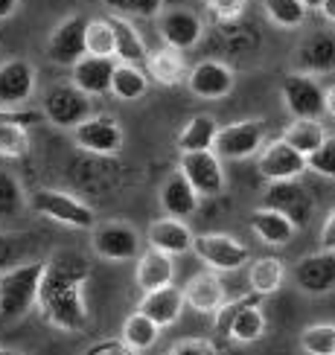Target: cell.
I'll list each match as a JSON object with an SVG mask.
<instances>
[{"label": "cell", "mask_w": 335, "mask_h": 355, "mask_svg": "<svg viewBox=\"0 0 335 355\" xmlns=\"http://www.w3.org/2000/svg\"><path fill=\"white\" fill-rule=\"evenodd\" d=\"M87 277H91V265L82 254H73V250H62L44 262L38 309L50 327L65 332H79L87 327V303L82 294Z\"/></svg>", "instance_id": "cell-1"}, {"label": "cell", "mask_w": 335, "mask_h": 355, "mask_svg": "<svg viewBox=\"0 0 335 355\" xmlns=\"http://www.w3.org/2000/svg\"><path fill=\"white\" fill-rule=\"evenodd\" d=\"M41 283H44L41 259H26L0 274V318L21 320L38 303Z\"/></svg>", "instance_id": "cell-2"}, {"label": "cell", "mask_w": 335, "mask_h": 355, "mask_svg": "<svg viewBox=\"0 0 335 355\" xmlns=\"http://www.w3.org/2000/svg\"><path fill=\"white\" fill-rule=\"evenodd\" d=\"M29 207H33V213H38L41 218L58 221V225H65V227H76V230L96 227V216L91 207L62 189H35L33 196H29Z\"/></svg>", "instance_id": "cell-3"}, {"label": "cell", "mask_w": 335, "mask_h": 355, "mask_svg": "<svg viewBox=\"0 0 335 355\" xmlns=\"http://www.w3.org/2000/svg\"><path fill=\"white\" fill-rule=\"evenodd\" d=\"M266 312L257 306V300H233L225 303L222 309L216 312V329L222 332L230 341H239V344H254L266 335Z\"/></svg>", "instance_id": "cell-4"}, {"label": "cell", "mask_w": 335, "mask_h": 355, "mask_svg": "<svg viewBox=\"0 0 335 355\" xmlns=\"http://www.w3.org/2000/svg\"><path fill=\"white\" fill-rule=\"evenodd\" d=\"M280 96L295 120H320L327 114V91L309 73H289L280 87Z\"/></svg>", "instance_id": "cell-5"}, {"label": "cell", "mask_w": 335, "mask_h": 355, "mask_svg": "<svg viewBox=\"0 0 335 355\" xmlns=\"http://www.w3.org/2000/svg\"><path fill=\"white\" fill-rule=\"evenodd\" d=\"M41 111L47 116V123H53L55 128H76L79 123H85L91 116V96L85 91H79L73 82L67 85H53L47 94H44Z\"/></svg>", "instance_id": "cell-6"}, {"label": "cell", "mask_w": 335, "mask_h": 355, "mask_svg": "<svg viewBox=\"0 0 335 355\" xmlns=\"http://www.w3.org/2000/svg\"><path fill=\"white\" fill-rule=\"evenodd\" d=\"M268 125L266 120H239V123H227L218 128L213 152L222 160H245L262 152L266 146Z\"/></svg>", "instance_id": "cell-7"}, {"label": "cell", "mask_w": 335, "mask_h": 355, "mask_svg": "<svg viewBox=\"0 0 335 355\" xmlns=\"http://www.w3.org/2000/svg\"><path fill=\"white\" fill-rule=\"evenodd\" d=\"M193 254L210 271H237L251 262V250L227 233H198L193 239Z\"/></svg>", "instance_id": "cell-8"}, {"label": "cell", "mask_w": 335, "mask_h": 355, "mask_svg": "<svg viewBox=\"0 0 335 355\" xmlns=\"http://www.w3.org/2000/svg\"><path fill=\"white\" fill-rule=\"evenodd\" d=\"M123 125L114 120L111 114H91L85 123L73 128V143L82 152L96 155V157H108L123 149Z\"/></svg>", "instance_id": "cell-9"}, {"label": "cell", "mask_w": 335, "mask_h": 355, "mask_svg": "<svg viewBox=\"0 0 335 355\" xmlns=\"http://www.w3.org/2000/svg\"><path fill=\"white\" fill-rule=\"evenodd\" d=\"M257 169L262 178H268V181H295V178H300L303 172H309V160H306V155L298 152L286 137H280V140L262 146Z\"/></svg>", "instance_id": "cell-10"}, {"label": "cell", "mask_w": 335, "mask_h": 355, "mask_svg": "<svg viewBox=\"0 0 335 355\" xmlns=\"http://www.w3.org/2000/svg\"><path fill=\"white\" fill-rule=\"evenodd\" d=\"M181 172L189 184L196 187L201 198H216L225 192V166L222 157L213 149L207 152H184L181 155Z\"/></svg>", "instance_id": "cell-11"}, {"label": "cell", "mask_w": 335, "mask_h": 355, "mask_svg": "<svg viewBox=\"0 0 335 355\" xmlns=\"http://www.w3.org/2000/svg\"><path fill=\"white\" fill-rule=\"evenodd\" d=\"M87 21L85 15H70L58 24L50 38H47V55L50 62L62 64V67H73L79 58L87 55V47H85V33H87Z\"/></svg>", "instance_id": "cell-12"}, {"label": "cell", "mask_w": 335, "mask_h": 355, "mask_svg": "<svg viewBox=\"0 0 335 355\" xmlns=\"http://www.w3.org/2000/svg\"><path fill=\"white\" fill-rule=\"evenodd\" d=\"M295 70L309 76H327L335 70V33L332 29H312L298 50H295Z\"/></svg>", "instance_id": "cell-13"}, {"label": "cell", "mask_w": 335, "mask_h": 355, "mask_svg": "<svg viewBox=\"0 0 335 355\" xmlns=\"http://www.w3.org/2000/svg\"><path fill=\"white\" fill-rule=\"evenodd\" d=\"M94 250L96 257L108 262H128L140 257V233L123 225V221H108L94 230Z\"/></svg>", "instance_id": "cell-14"}, {"label": "cell", "mask_w": 335, "mask_h": 355, "mask_svg": "<svg viewBox=\"0 0 335 355\" xmlns=\"http://www.w3.org/2000/svg\"><path fill=\"white\" fill-rule=\"evenodd\" d=\"M266 207H274V210L289 216L298 230L309 225L312 213H315V201L309 192L298 184V178L295 181H271L266 189Z\"/></svg>", "instance_id": "cell-15"}, {"label": "cell", "mask_w": 335, "mask_h": 355, "mask_svg": "<svg viewBox=\"0 0 335 355\" xmlns=\"http://www.w3.org/2000/svg\"><path fill=\"white\" fill-rule=\"evenodd\" d=\"M291 279L303 294H312V297H324V294L335 291V254L318 250V254L298 259Z\"/></svg>", "instance_id": "cell-16"}, {"label": "cell", "mask_w": 335, "mask_h": 355, "mask_svg": "<svg viewBox=\"0 0 335 355\" xmlns=\"http://www.w3.org/2000/svg\"><path fill=\"white\" fill-rule=\"evenodd\" d=\"M157 33L160 41L169 44L175 50H189L196 47L204 35V24L196 12H189L184 6H172L157 15Z\"/></svg>", "instance_id": "cell-17"}, {"label": "cell", "mask_w": 335, "mask_h": 355, "mask_svg": "<svg viewBox=\"0 0 335 355\" xmlns=\"http://www.w3.org/2000/svg\"><path fill=\"white\" fill-rule=\"evenodd\" d=\"M233 85H237L233 70L225 62H216V58H204L187 73V87L198 99H225L233 91Z\"/></svg>", "instance_id": "cell-18"}, {"label": "cell", "mask_w": 335, "mask_h": 355, "mask_svg": "<svg viewBox=\"0 0 335 355\" xmlns=\"http://www.w3.org/2000/svg\"><path fill=\"white\" fill-rule=\"evenodd\" d=\"M35 76L38 70L26 58H9L0 64V105L21 108L24 102H29L35 91Z\"/></svg>", "instance_id": "cell-19"}, {"label": "cell", "mask_w": 335, "mask_h": 355, "mask_svg": "<svg viewBox=\"0 0 335 355\" xmlns=\"http://www.w3.org/2000/svg\"><path fill=\"white\" fill-rule=\"evenodd\" d=\"M187 306L184 297V288L178 286H164V288H155V291H143V297L137 303V312H143L146 318H152L160 329L175 327L181 320V312Z\"/></svg>", "instance_id": "cell-20"}, {"label": "cell", "mask_w": 335, "mask_h": 355, "mask_svg": "<svg viewBox=\"0 0 335 355\" xmlns=\"http://www.w3.org/2000/svg\"><path fill=\"white\" fill-rule=\"evenodd\" d=\"M117 70V58L102 55H85L73 64V85L85 91L87 96H105L111 94V79Z\"/></svg>", "instance_id": "cell-21"}, {"label": "cell", "mask_w": 335, "mask_h": 355, "mask_svg": "<svg viewBox=\"0 0 335 355\" xmlns=\"http://www.w3.org/2000/svg\"><path fill=\"white\" fill-rule=\"evenodd\" d=\"M146 239H149V248H157L164 250L169 257H181V254H189L193 250V230L187 227L184 218H157L149 225V233H146Z\"/></svg>", "instance_id": "cell-22"}, {"label": "cell", "mask_w": 335, "mask_h": 355, "mask_svg": "<svg viewBox=\"0 0 335 355\" xmlns=\"http://www.w3.org/2000/svg\"><path fill=\"white\" fill-rule=\"evenodd\" d=\"M184 297H187V306L193 312H201V315H216L218 309L225 306V283L218 279V271H204V274H196L189 283L184 286Z\"/></svg>", "instance_id": "cell-23"}, {"label": "cell", "mask_w": 335, "mask_h": 355, "mask_svg": "<svg viewBox=\"0 0 335 355\" xmlns=\"http://www.w3.org/2000/svg\"><path fill=\"white\" fill-rule=\"evenodd\" d=\"M198 192L196 187L187 181L184 172L166 178L164 184H160V192H157V201H160V210L172 218H189L196 210H198Z\"/></svg>", "instance_id": "cell-24"}, {"label": "cell", "mask_w": 335, "mask_h": 355, "mask_svg": "<svg viewBox=\"0 0 335 355\" xmlns=\"http://www.w3.org/2000/svg\"><path fill=\"white\" fill-rule=\"evenodd\" d=\"M248 221H251V230H254L257 239L266 242V245H274V248L289 245L298 233L295 221L289 216H283L280 210H274V207H257Z\"/></svg>", "instance_id": "cell-25"}, {"label": "cell", "mask_w": 335, "mask_h": 355, "mask_svg": "<svg viewBox=\"0 0 335 355\" xmlns=\"http://www.w3.org/2000/svg\"><path fill=\"white\" fill-rule=\"evenodd\" d=\"M175 277V265L172 257L164 254L157 248H149L146 254L137 257V268H135V283L140 291H155V288H164L172 283Z\"/></svg>", "instance_id": "cell-26"}, {"label": "cell", "mask_w": 335, "mask_h": 355, "mask_svg": "<svg viewBox=\"0 0 335 355\" xmlns=\"http://www.w3.org/2000/svg\"><path fill=\"white\" fill-rule=\"evenodd\" d=\"M184 50H175L169 44L152 50L146 55V67H149V76L160 85H178L187 76V62H184Z\"/></svg>", "instance_id": "cell-27"}, {"label": "cell", "mask_w": 335, "mask_h": 355, "mask_svg": "<svg viewBox=\"0 0 335 355\" xmlns=\"http://www.w3.org/2000/svg\"><path fill=\"white\" fill-rule=\"evenodd\" d=\"M218 125L210 114H196L193 120H187L184 128L178 131V149L184 152H207L216 146V135H218Z\"/></svg>", "instance_id": "cell-28"}, {"label": "cell", "mask_w": 335, "mask_h": 355, "mask_svg": "<svg viewBox=\"0 0 335 355\" xmlns=\"http://www.w3.org/2000/svg\"><path fill=\"white\" fill-rule=\"evenodd\" d=\"M108 21L114 26V38H117V58L128 64L146 62V41L137 33V26L126 15H108Z\"/></svg>", "instance_id": "cell-29"}, {"label": "cell", "mask_w": 335, "mask_h": 355, "mask_svg": "<svg viewBox=\"0 0 335 355\" xmlns=\"http://www.w3.org/2000/svg\"><path fill=\"white\" fill-rule=\"evenodd\" d=\"M283 279H286V268L277 257H259L251 262V268H248V286H251V291L259 294V297L274 294L283 286Z\"/></svg>", "instance_id": "cell-30"}, {"label": "cell", "mask_w": 335, "mask_h": 355, "mask_svg": "<svg viewBox=\"0 0 335 355\" xmlns=\"http://www.w3.org/2000/svg\"><path fill=\"white\" fill-rule=\"evenodd\" d=\"M149 91V79L137 64H128V62H117L114 70V79H111V94L123 102H137L146 96Z\"/></svg>", "instance_id": "cell-31"}, {"label": "cell", "mask_w": 335, "mask_h": 355, "mask_svg": "<svg viewBox=\"0 0 335 355\" xmlns=\"http://www.w3.org/2000/svg\"><path fill=\"white\" fill-rule=\"evenodd\" d=\"M123 341L128 347H135L137 352L143 349H152L157 344V338H160V327L152 320V318H146L143 312H135V315H128L126 323H123Z\"/></svg>", "instance_id": "cell-32"}, {"label": "cell", "mask_w": 335, "mask_h": 355, "mask_svg": "<svg viewBox=\"0 0 335 355\" xmlns=\"http://www.w3.org/2000/svg\"><path fill=\"white\" fill-rule=\"evenodd\" d=\"M283 137L295 146L298 152H303L306 157H309L315 149H320V143H324L329 135H327V128L320 125V120H295L286 128Z\"/></svg>", "instance_id": "cell-33"}, {"label": "cell", "mask_w": 335, "mask_h": 355, "mask_svg": "<svg viewBox=\"0 0 335 355\" xmlns=\"http://www.w3.org/2000/svg\"><path fill=\"white\" fill-rule=\"evenodd\" d=\"M85 47H87V55L117 58V38H114V26H111L108 18H91L87 21Z\"/></svg>", "instance_id": "cell-34"}, {"label": "cell", "mask_w": 335, "mask_h": 355, "mask_svg": "<svg viewBox=\"0 0 335 355\" xmlns=\"http://www.w3.org/2000/svg\"><path fill=\"white\" fill-rule=\"evenodd\" d=\"M262 9H266L271 24L283 26V29L303 26L306 15H309V9H306L303 0H262Z\"/></svg>", "instance_id": "cell-35"}, {"label": "cell", "mask_w": 335, "mask_h": 355, "mask_svg": "<svg viewBox=\"0 0 335 355\" xmlns=\"http://www.w3.org/2000/svg\"><path fill=\"white\" fill-rule=\"evenodd\" d=\"M300 349L306 355H335V327L332 323H315L300 332Z\"/></svg>", "instance_id": "cell-36"}, {"label": "cell", "mask_w": 335, "mask_h": 355, "mask_svg": "<svg viewBox=\"0 0 335 355\" xmlns=\"http://www.w3.org/2000/svg\"><path fill=\"white\" fill-rule=\"evenodd\" d=\"M29 250H33V239L26 233H0V274L26 262Z\"/></svg>", "instance_id": "cell-37"}, {"label": "cell", "mask_w": 335, "mask_h": 355, "mask_svg": "<svg viewBox=\"0 0 335 355\" xmlns=\"http://www.w3.org/2000/svg\"><path fill=\"white\" fill-rule=\"evenodd\" d=\"M26 207V196L18 184V178L0 172V218H15Z\"/></svg>", "instance_id": "cell-38"}, {"label": "cell", "mask_w": 335, "mask_h": 355, "mask_svg": "<svg viewBox=\"0 0 335 355\" xmlns=\"http://www.w3.org/2000/svg\"><path fill=\"white\" fill-rule=\"evenodd\" d=\"M111 15H137V18H157L164 12V0H99Z\"/></svg>", "instance_id": "cell-39"}, {"label": "cell", "mask_w": 335, "mask_h": 355, "mask_svg": "<svg viewBox=\"0 0 335 355\" xmlns=\"http://www.w3.org/2000/svg\"><path fill=\"white\" fill-rule=\"evenodd\" d=\"M29 152V131L24 125H0V157H24Z\"/></svg>", "instance_id": "cell-40"}, {"label": "cell", "mask_w": 335, "mask_h": 355, "mask_svg": "<svg viewBox=\"0 0 335 355\" xmlns=\"http://www.w3.org/2000/svg\"><path fill=\"white\" fill-rule=\"evenodd\" d=\"M309 169L320 178H332L335 181V137H327L320 143V149H315L309 157Z\"/></svg>", "instance_id": "cell-41"}, {"label": "cell", "mask_w": 335, "mask_h": 355, "mask_svg": "<svg viewBox=\"0 0 335 355\" xmlns=\"http://www.w3.org/2000/svg\"><path fill=\"white\" fill-rule=\"evenodd\" d=\"M47 116L44 111H33V108H6L0 105V125H24V128H33V125H41Z\"/></svg>", "instance_id": "cell-42"}, {"label": "cell", "mask_w": 335, "mask_h": 355, "mask_svg": "<svg viewBox=\"0 0 335 355\" xmlns=\"http://www.w3.org/2000/svg\"><path fill=\"white\" fill-rule=\"evenodd\" d=\"M169 355H218V347L207 338H184L169 349Z\"/></svg>", "instance_id": "cell-43"}, {"label": "cell", "mask_w": 335, "mask_h": 355, "mask_svg": "<svg viewBox=\"0 0 335 355\" xmlns=\"http://www.w3.org/2000/svg\"><path fill=\"white\" fill-rule=\"evenodd\" d=\"M85 355H137V349L128 347L123 338H105V341H96L94 347H87Z\"/></svg>", "instance_id": "cell-44"}, {"label": "cell", "mask_w": 335, "mask_h": 355, "mask_svg": "<svg viewBox=\"0 0 335 355\" xmlns=\"http://www.w3.org/2000/svg\"><path fill=\"white\" fill-rule=\"evenodd\" d=\"M248 0H207V9L216 15L218 21H237L245 12Z\"/></svg>", "instance_id": "cell-45"}, {"label": "cell", "mask_w": 335, "mask_h": 355, "mask_svg": "<svg viewBox=\"0 0 335 355\" xmlns=\"http://www.w3.org/2000/svg\"><path fill=\"white\" fill-rule=\"evenodd\" d=\"M320 250H329V254H335V207L329 210L324 227H320Z\"/></svg>", "instance_id": "cell-46"}, {"label": "cell", "mask_w": 335, "mask_h": 355, "mask_svg": "<svg viewBox=\"0 0 335 355\" xmlns=\"http://www.w3.org/2000/svg\"><path fill=\"white\" fill-rule=\"evenodd\" d=\"M18 3H21V0H0V21L12 18V15L18 12Z\"/></svg>", "instance_id": "cell-47"}, {"label": "cell", "mask_w": 335, "mask_h": 355, "mask_svg": "<svg viewBox=\"0 0 335 355\" xmlns=\"http://www.w3.org/2000/svg\"><path fill=\"white\" fill-rule=\"evenodd\" d=\"M320 15H324L329 24H335V0H324V3H320Z\"/></svg>", "instance_id": "cell-48"}, {"label": "cell", "mask_w": 335, "mask_h": 355, "mask_svg": "<svg viewBox=\"0 0 335 355\" xmlns=\"http://www.w3.org/2000/svg\"><path fill=\"white\" fill-rule=\"evenodd\" d=\"M327 114H329L332 120H335V85H332L329 91H327Z\"/></svg>", "instance_id": "cell-49"}, {"label": "cell", "mask_w": 335, "mask_h": 355, "mask_svg": "<svg viewBox=\"0 0 335 355\" xmlns=\"http://www.w3.org/2000/svg\"><path fill=\"white\" fill-rule=\"evenodd\" d=\"M306 3V9H320V3H324V0H303Z\"/></svg>", "instance_id": "cell-50"}, {"label": "cell", "mask_w": 335, "mask_h": 355, "mask_svg": "<svg viewBox=\"0 0 335 355\" xmlns=\"http://www.w3.org/2000/svg\"><path fill=\"white\" fill-rule=\"evenodd\" d=\"M0 355H24V352H18V349H6V347H0Z\"/></svg>", "instance_id": "cell-51"}]
</instances>
